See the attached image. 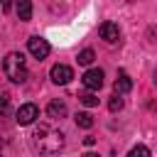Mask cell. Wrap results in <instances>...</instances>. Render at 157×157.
Masks as SVG:
<instances>
[{"mask_svg": "<svg viewBox=\"0 0 157 157\" xmlns=\"http://www.w3.org/2000/svg\"><path fill=\"white\" fill-rule=\"evenodd\" d=\"M32 145H34V150L42 152V155H56V152L64 147V132L56 130V128L49 125V123H39V125H34V130H32Z\"/></svg>", "mask_w": 157, "mask_h": 157, "instance_id": "obj_1", "label": "cell"}, {"mask_svg": "<svg viewBox=\"0 0 157 157\" xmlns=\"http://www.w3.org/2000/svg\"><path fill=\"white\" fill-rule=\"evenodd\" d=\"M2 71L12 83H25L27 81V61L20 52H10L2 59Z\"/></svg>", "mask_w": 157, "mask_h": 157, "instance_id": "obj_2", "label": "cell"}, {"mask_svg": "<svg viewBox=\"0 0 157 157\" xmlns=\"http://www.w3.org/2000/svg\"><path fill=\"white\" fill-rule=\"evenodd\" d=\"M27 49H29V54L34 56V59H47L49 56V52H52V47H49V42L44 39V37H39V34H34V37H29L27 39Z\"/></svg>", "mask_w": 157, "mask_h": 157, "instance_id": "obj_3", "label": "cell"}, {"mask_svg": "<svg viewBox=\"0 0 157 157\" xmlns=\"http://www.w3.org/2000/svg\"><path fill=\"white\" fill-rule=\"evenodd\" d=\"M37 118H39V108H37L34 103H25V105H20L17 113H15L17 125H32Z\"/></svg>", "mask_w": 157, "mask_h": 157, "instance_id": "obj_4", "label": "cell"}, {"mask_svg": "<svg viewBox=\"0 0 157 157\" xmlns=\"http://www.w3.org/2000/svg\"><path fill=\"white\" fill-rule=\"evenodd\" d=\"M49 76H52V81H54V83L64 86V83H69V81L74 78V69H71V66H66V64H54V66H52V71H49Z\"/></svg>", "mask_w": 157, "mask_h": 157, "instance_id": "obj_5", "label": "cell"}, {"mask_svg": "<svg viewBox=\"0 0 157 157\" xmlns=\"http://www.w3.org/2000/svg\"><path fill=\"white\" fill-rule=\"evenodd\" d=\"M81 81H83V86L93 93V91H98V88L103 86V71H101V69H88V71L81 76Z\"/></svg>", "mask_w": 157, "mask_h": 157, "instance_id": "obj_6", "label": "cell"}, {"mask_svg": "<svg viewBox=\"0 0 157 157\" xmlns=\"http://www.w3.org/2000/svg\"><path fill=\"white\" fill-rule=\"evenodd\" d=\"M98 32H101V39H105L108 44H115V42L120 39V29H118L115 22H103V25L98 27Z\"/></svg>", "mask_w": 157, "mask_h": 157, "instance_id": "obj_7", "label": "cell"}, {"mask_svg": "<svg viewBox=\"0 0 157 157\" xmlns=\"http://www.w3.org/2000/svg\"><path fill=\"white\" fill-rule=\"evenodd\" d=\"M113 88H115V96H123V93H128V91L132 88V78H130L125 71H120L118 78H115V83H113Z\"/></svg>", "mask_w": 157, "mask_h": 157, "instance_id": "obj_8", "label": "cell"}, {"mask_svg": "<svg viewBox=\"0 0 157 157\" xmlns=\"http://www.w3.org/2000/svg\"><path fill=\"white\" fill-rule=\"evenodd\" d=\"M47 115H49V118H54V120L64 118V115H66V103H64V101H59V98L49 101V105H47Z\"/></svg>", "mask_w": 157, "mask_h": 157, "instance_id": "obj_9", "label": "cell"}, {"mask_svg": "<svg viewBox=\"0 0 157 157\" xmlns=\"http://www.w3.org/2000/svg\"><path fill=\"white\" fill-rule=\"evenodd\" d=\"M15 10H17V17H20V20H29V17H32V2H29V0H20Z\"/></svg>", "mask_w": 157, "mask_h": 157, "instance_id": "obj_10", "label": "cell"}, {"mask_svg": "<svg viewBox=\"0 0 157 157\" xmlns=\"http://www.w3.org/2000/svg\"><path fill=\"white\" fill-rule=\"evenodd\" d=\"M74 120H76V125H78V128H86V130H88V128H93V115H91V113H76V118H74Z\"/></svg>", "mask_w": 157, "mask_h": 157, "instance_id": "obj_11", "label": "cell"}, {"mask_svg": "<svg viewBox=\"0 0 157 157\" xmlns=\"http://www.w3.org/2000/svg\"><path fill=\"white\" fill-rule=\"evenodd\" d=\"M93 59H96L93 49H83V52H78V64H81V66H88Z\"/></svg>", "mask_w": 157, "mask_h": 157, "instance_id": "obj_12", "label": "cell"}, {"mask_svg": "<svg viewBox=\"0 0 157 157\" xmlns=\"http://www.w3.org/2000/svg\"><path fill=\"white\" fill-rule=\"evenodd\" d=\"M128 157H152V155H150V147H145V145H135V147L128 152Z\"/></svg>", "mask_w": 157, "mask_h": 157, "instance_id": "obj_13", "label": "cell"}, {"mask_svg": "<svg viewBox=\"0 0 157 157\" xmlns=\"http://www.w3.org/2000/svg\"><path fill=\"white\" fill-rule=\"evenodd\" d=\"M78 101H81L83 105H88V108L98 105V96H96V93H91V91H88V93H83V96H78Z\"/></svg>", "mask_w": 157, "mask_h": 157, "instance_id": "obj_14", "label": "cell"}, {"mask_svg": "<svg viewBox=\"0 0 157 157\" xmlns=\"http://www.w3.org/2000/svg\"><path fill=\"white\" fill-rule=\"evenodd\" d=\"M10 110V93L7 91H0V118Z\"/></svg>", "mask_w": 157, "mask_h": 157, "instance_id": "obj_15", "label": "cell"}, {"mask_svg": "<svg viewBox=\"0 0 157 157\" xmlns=\"http://www.w3.org/2000/svg\"><path fill=\"white\" fill-rule=\"evenodd\" d=\"M108 108H110V113H118V110L123 108V98H120V96H110V101H108Z\"/></svg>", "mask_w": 157, "mask_h": 157, "instance_id": "obj_16", "label": "cell"}, {"mask_svg": "<svg viewBox=\"0 0 157 157\" xmlns=\"http://www.w3.org/2000/svg\"><path fill=\"white\" fill-rule=\"evenodd\" d=\"M93 142H96V137H91V135H88V137H83V145H93Z\"/></svg>", "mask_w": 157, "mask_h": 157, "instance_id": "obj_17", "label": "cell"}, {"mask_svg": "<svg viewBox=\"0 0 157 157\" xmlns=\"http://www.w3.org/2000/svg\"><path fill=\"white\" fill-rule=\"evenodd\" d=\"M83 157H98V155H93V152H88V155H83Z\"/></svg>", "mask_w": 157, "mask_h": 157, "instance_id": "obj_18", "label": "cell"}, {"mask_svg": "<svg viewBox=\"0 0 157 157\" xmlns=\"http://www.w3.org/2000/svg\"><path fill=\"white\" fill-rule=\"evenodd\" d=\"M155 83H157V74H155Z\"/></svg>", "mask_w": 157, "mask_h": 157, "instance_id": "obj_19", "label": "cell"}]
</instances>
